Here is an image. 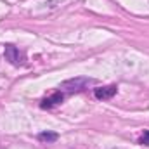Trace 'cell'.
<instances>
[{
    "label": "cell",
    "instance_id": "6da1fadb",
    "mask_svg": "<svg viewBox=\"0 0 149 149\" xmlns=\"http://www.w3.org/2000/svg\"><path fill=\"white\" fill-rule=\"evenodd\" d=\"M92 83H95V80H92V78H71V80L63 81L59 85V88H63L66 92H81Z\"/></svg>",
    "mask_w": 149,
    "mask_h": 149
},
{
    "label": "cell",
    "instance_id": "7a4b0ae2",
    "mask_svg": "<svg viewBox=\"0 0 149 149\" xmlns=\"http://www.w3.org/2000/svg\"><path fill=\"white\" fill-rule=\"evenodd\" d=\"M5 59L10 63V64H14V66H24L26 64V56H24V52H21L17 47H14V45H10V43H7L5 45Z\"/></svg>",
    "mask_w": 149,
    "mask_h": 149
},
{
    "label": "cell",
    "instance_id": "3957f363",
    "mask_svg": "<svg viewBox=\"0 0 149 149\" xmlns=\"http://www.w3.org/2000/svg\"><path fill=\"white\" fill-rule=\"evenodd\" d=\"M118 92V87L116 85H104V87H97L94 88V95L95 99L99 101H108V99H113Z\"/></svg>",
    "mask_w": 149,
    "mask_h": 149
},
{
    "label": "cell",
    "instance_id": "277c9868",
    "mask_svg": "<svg viewBox=\"0 0 149 149\" xmlns=\"http://www.w3.org/2000/svg\"><path fill=\"white\" fill-rule=\"evenodd\" d=\"M63 101H64V94H63V92H54L50 97H45V99L40 102V108H42V109H52L54 106L61 104Z\"/></svg>",
    "mask_w": 149,
    "mask_h": 149
},
{
    "label": "cell",
    "instance_id": "5b68a950",
    "mask_svg": "<svg viewBox=\"0 0 149 149\" xmlns=\"http://www.w3.org/2000/svg\"><path fill=\"white\" fill-rule=\"evenodd\" d=\"M57 139H59V135L56 132H42V134H38V141H42V142H56Z\"/></svg>",
    "mask_w": 149,
    "mask_h": 149
},
{
    "label": "cell",
    "instance_id": "8992f818",
    "mask_svg": "<svg viewBox=\"0 0 149 149\" xmlns=\"http://www.w3.org/2000/svg\"><path fill=\"white\" fill-rule=\"evenodd\" d=\"M141 144H142V146H149V130H146L144 135L141 137Z\"/></svg>",
    "mask_w": 149,
    "mask_h": 149
}]
</instances>
